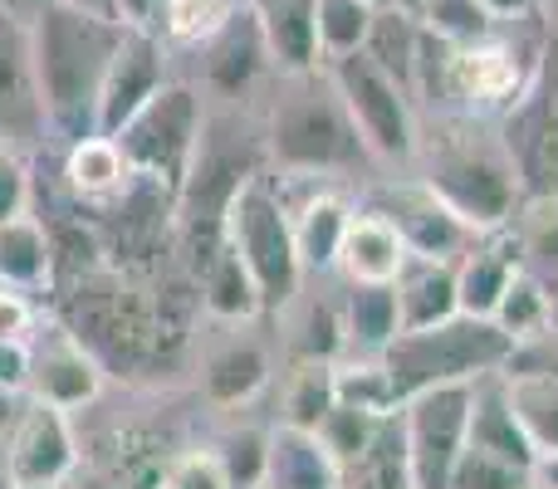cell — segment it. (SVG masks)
<instances>
[{
    "label": "cell",
    "instance_id": "25",
    "mask_svg": "<svg viewBox=\"0 0 558 489\" xmlns=\"http://www.w3.org/2000/svg\"><path fill=\"white\" fill-rule=\"evenodd\" d=\"M255 15H260L275 74H314V69H328L324 49H318L314 0H275V5L255 10Z\"/></svg>",
    "mask_w": 558,
    "mask_h": 489
},
{
    "label": "cell",
    "instance_id": "44",
    "mask_svg": "<svg viewBox=\"0 0 558 489\" xmlns=\"http://www.w3.org/2000/svg\"><path fill=\"white\" fill-rule=\"evenodd\" d=\"M485 10H490L495 20H500V25H514V20H530L534 10L544 5V0H481Z\"/></svg>",
    "mask_w": 558,
    "mask_h": 489
},
{
    "label": "cell",
    "instance_id": "38",
    "mask_svg": "<svg viewBox=\"0 0 558 489\" xmlns=\"http://www.w3.org/2000/svg\"><path fill=\"white\" fill-rule=\"evenodd\" d=\"M530 480H534V470H524V465L500 461V455H490V451H475V445H465L461 461H456V470H451V485H446V489H524Z\"/></svg>",
    "mask_w": 558,
    "mask_h": 489
},
{
    "label": "cell",
    "instance_id": "2",
    "mask_svg": "<svg viewBox=\"0 0 558 489\" xmlns=\"http://www.w3.org/2000/svg\"><path fill=\"white\" fill-rule=\"evenodd\" d=\"M265 157L284 176H343L367 162V143L353 127L343 98H338L328 69L314 74H279V94L270 103V127H265Z\"/></svg>",
    "mask_w": 558,
    "mask_h": 489
},
{
    "label": "cell",
    "instance_id": "51",
    "mask_svg": "<svg viewBox=\"0 0 558 489\" xmlns=\"http://www.w3.org/2000/svg\"><path fill=\"white\" fill-rule=\"evenodd\" d=\"M549 333L558 338V289H554V308H549Z\"/></svg>",
    "mask_w": 558,
    "mask_h": 489
},
{
    "label": "cell",
    "instance_id": "11",
    "mask_svg": "<svg viewBox=\"0 0 558 489\" xmlns=\"http://www.w3.org/2000/svg\"><path fill=\"white\" fill-rule=\"evenodd\" d=\"M167 39L157 29H123L113 59H108L104 88H98V113H94V133L113 137L157 88L167 84Z\"/></svg>",
    "mask_w": 558,
    "mask_h": 489
},
{
    "label": "cell",
    "instance_id": "42",
    "mask_svg": "<svg viewBox=\"0 0 558 489\" xmlns=\"http://www.w3.org/2000/svg\"><path fill=\"white\" fill-rule=\"evenodd\" d=\"M29 353H35V338H10L0 343V387L15 396H25L29 387Z\"/></svg>",
    "mask_w": 558,
    "mask_h": 489
},
{
    "label": "cell",
    "instance_id": "14",
    "mask_svg": "<svg viewBox=\"0 0 558 489\" xmlns=\"http://www.w3.org/2000/svg\"><path fill=\"white\" fill-rule=\"evenodd\" d=\"M98 392H104V367H98V357L84 347V338L64 333V328H54L49 338L35 333L25 396L59 406V412H78V406L98 402Z\"/></svg>",
    "mask_w": 558,
    "mask_h": 489
},
{
    "label": "cell",
    "instance_id": "20",
    "mask_svg": "<svg viewBox=\"0 0 558 489\" xmlns=\"http://www.w3.org/2000/svg\"><path fill=\"white\" fill-rule=\"evenodd\" d=\"M289 221H294V249H299V265H304V279L333 274L338 245H343L348 221H353V206L338 192H308L299 206H289Z\"/></svg>",
    "mask_w": 558,
    "mask_h": 489
},
{
    "label": "cell",
    "instance_id": "36",
    "mask_svg": "<svg viewBox=\"0 0 558 489\" xmlns=\"http://www.w3.org/2000/svg\"><path fill=\"white\" fill-rule=\"evenodd\" d=\"M270 445L275 431H260V426H235L221 441L211 445L226 465V480L231 485H265L270 480Z\"/></svg>",
    "mask_w": 558,
    "mask_h": 489
},
{
    "label": "cell",
    "instance_id": "16",
    "mask_svg": "<svg viewBox=\"0 0 558 489\" xmlns=\"http://www.w3.org/2000/svg\"><path fill=\"white\" fill-rule=\"evenodd\" d=\"M520 241H514V225H495L481 231L465 255L456 259V279H461V314H481L490 318L500 294L510 289V279L520 274Z\"/></svg>",
    "mask_w": 558,
    "mask_h": 489
},
{
    "label": "cell",
    "instance_id": "9",
    "mask_svg": "<svg viewBox=\"0 0 558 489\" xmlns=\"http://www.w3.org/2000/svg\"><path fill=\"white\" fill-rule=\"evenodd\" d=\"M471 396L475 382H451L432 387V392L407 396L402 431H407V455H412V485L416 489H446L451 470L461 461L465 441H471Z\"/></svg>",
    "mask_w": 558,
    "mask_h": 489
},
{
    "label": "cell",
    "instance_id": "29",
    "mask_svg": "<svg viewBox=\"0 0 558 489\" xmlns=\"http://www.w3.org/2000/svg\"><path fill=\"white\" fill-rule=\"evenodd\" d=\"M363 54L373 59L383 74H392L407 94L416 98V54H422V20L402 5H387L377 0V20L367 29V45Z\"/></svg>",
    "mask_w": 558,
    "mask_h": 489
},
{
    "label": "cell",
    "instance_id": "53",
    "mask_svg": "<svg viewBox=\"0 0 558 489\" xmlns=\"http://www.w3.org/2000/svg\"><path fill=\"white\" fill-rule=\"evenodd\" d=\"M524 489H554V485H544V480H539V475H534V480H530V485H524Z\"/></svg>",
    "mask_w": 558,
    "mask_h": 489
},
{
    "label": "cell",
    "instance_id": "48",
    "mask_svg": "<svg viewBox=\"0 0 558 489\" xmlns=\"http://www.w3.org/2000/svg\"><path fill=\"white\" fill-rule=\"evenodd\" d=\"M69 5H78V10H94V15H113V5H108V0H69Z\"/></svg>",
    "mask_w": 558,
    "mask_h": 489
},
{
    "label": "cell",
    "instance_id": "43",
    "mask_svg": "<svg viewBox=\"0 0 558 489\" xmlns=\"http://www.w3.org/2000/svg\"><path fill=\"white\" fill-rule=\"evenodd\" d=\"M113 5V20H123L128 29H157L167 0H108Z\"/></svg>",
    "mask_w": 558,
    "mask_h": 489
},
{
    "label": "cell",
    "instance_id": "21",
    "mask_svg": "<svg viewBox=\"0 0 558 489\" xmlns=\"http://www.w3.org/2000/svg\"><path fill=\"white\" fill-rule=\"evenodd\" d=\"M397 308H402V328L441 323V318L461 314V279H456V259L436 255H407L402 274L392 279Z\"/></svg>",
    "mask_w": 558,
    "mask_h": 489
},
{
    "label": "cell",
    "instance_id": "26",
    "mask_svg": "<svg viewBox=\"0 0 558 489\" xmlns=\"http://www.w3.org/2000/svg\"><path fill=\"white\" fill-rule=\"evenodd\" d=\"M338 406V363L328 357H294L279 387V426L314 436L324 416Z\"/></svg>",
    "mask_w": 558,
    "mask_h": 489
},
{
    "label": "cell",
    "instance_id": "4",
    "mask_svg": "<svg viewBox=\"0 0 558 489\" xmlns=\"http://www.w3.org/2000/svg\"><path fill=\"white\" fill-rule=\"evenodd\" d=\"M422 157V182L461 216L471 231L510 225L520 211V172L500 137H481L475 118H456L432 147H416Z\"/></svg>",
    "mask_w": 558,
    "mask_h": 489
},
{
    "label": "cell",
    "instance_id": "46",
    "mask_svg": "<svg viewBox=\"0 0 558 489\" xmlns=\"http://www.w3.org/2000/svg\"><path fill=\"white\" fill-rule=\"evenodd\" d=\"M0 5H5V10H15V15H35V10H45V5H54V0H0Z\"/></svg>",
    "mask_w": 558,
    "mask_h": 489
},
{
    "label": "cell",
    "instance_id": "24",
    "mask_svg": "<svg viewBox=\"0 0 558 489\" xmlns=\"http://www.w3.org/2000/svg\"><path fill=\"white\" fill-rule=\"evenodd\" d=\"M270 353L255 338H231L202 363V392L211 406H245L270 382Z\"/></svg>",
    "mask_w": 558,
    "mask_h": 489
},
{
    "label": "cell",
    "instance_id": "13",
    "mask_svg": "<svg viewBox=\"0 0 558 489\" xmlns=\"http://www.w3.org/2000/svg\"><path fill=\"white\" fill-rule=\"evenodd\" d=\"M49 133L29 59V20L0 5V147H29Z\"/></svg>",
    "mask_w": 558,
    "mask_h": 489
},
{
    "label": "cell",
    "instance_id": "6",
    "mask_svg": "<svg viewBox=\"0 0 558 489\" xmlns=\"http://www.w3.org/2000/svg\"><path fill=\"white\" fill-rule=\"evenodd\" d=\"M202 127H206V108L202 94L192 84H177L167 78L123 127H118V147H123L128 167L133 176H147V182L167 186V192H182L186 172H192V157L196 143H202Z\"/></svg>",
    "mask_w": 558,
    "mask_h": 489
},
{
    "label": "cell",
    "instance_id": "35",
    "mask_svg": "<svg viewBox=\"0 0 558 489\" xmlns=\"http://www.w3.org/2000/svg\"><path fill=\"white\" fill-rule=\"evenodd\" d=\"M416 20H422L436 39H446V45H475V39L500 35V20H495L481 0H426Z\"/></svg>",
    "mask_w": 558,
    "mask_h": 489
},
{
    "label": "cell",
    "instance_id": "7",
    "mask_svg": "<svg viewBox=\"0 0 558 489\" xmlns=\"http://www.w3.org/2000/svg\"><path fill=\"white\" fill-rule=\"evenodd\" d=\"M328 78H333L353 127L363 133L367 152H373L377 162H412L416 147H422L416 98L407 94L392 74H383L363 49L343 54V59H328Z\"/></svg>",
    "mask_w": 558,
    "mask_h": 489
},
{
    "label": "cell",
    "instance_id": "10",
    "mask_svg": "<svg viewBox=\"0 0 558 489\" xmlns=\"http://www.w3.org/2000/svg\"><path fill=\"white\" fill-rule=\"evenodd\" d=\"M78 470V441L69 412L49 402L25 396L5 431V480H35V485H64Z\"/></svg>",
    "mask_w": 558,
    "mask_h": 489
},
{
    "label": "cell",
    "instance_id": "31",
    "mask_svg": "<svg viewBox=\"0 0 558 489\" xmlns=\"http://www.w3.org/2000/svg\"><path fill=\"white\" fill-rule=\"evenodd\" d=\"M510 225H514V241H520V265L554 294L558 289V196H524Z\"/></svg>",
    "mask_w": 558,
    "mask_h": 489
},
{
    "label": "cell",
    "instance_id": "40",
    "mask_svg": "<svg viewBox=\"0 0 558 489\" xmlns=\"http://www.w3.org/2000/svg\"><path fill=\"white\" fill-rule=\"evenodd\" d=\"M29 211V167L15 147H0V221Z\"/></svg>",
    "mask_w": 558,
    "mask_h": 489
},
{
    "label": "cell",
    "instance_id": "5",
    "mask_svg": "<svg viewBox=\"0 0 558 489\" xmlns=\"http://www.w3.org/2000/svg\"><path fill=\"white\" fill-rule=\"evenodd\" d=\"M226 241L245 259L265 298V314H284L304 294V265L294 249L289 201L270 186V176H251L226 206Z\"/></svg>",
    "mask_w": 558,
    "mask_h": 489
},
{
    "label": "cell",
    "instance_id": "22",
    "mask_svg": "<svg viewBox=\"0 0 558 489\" xmlns=\"http://www.w3.org/2000/svg\"><path fill=\"white\" fill-rule=\"evenodd\" d=\"M128 182H133V167H128L118 137L84 133V137H74V143H69V152H64V186L78 196V201L108 206L113 196L128 192Z\"/></svg>",
    "mask_w": 558,
    "mask_h": 489
},
{
    "label": "cell",
    "instance_id": "30",
    "mask_svg": "<svg viewBox=\"0 0 558 489\" xmlns=\"http://www.w3.org/2000/svg\"><path fill=\"white\" fill-rule=\"evenodd\" d=\"M265 489H338V465L318 445V436L304 431H275L270 445V480Z\"/></svg>",
    "mask_w": 558,
    "mask_h": 489
},
{
    "label": "cell",
    "instance_id": "17",
    "mask_svg": "<svg viewBox=\"0 0 558 489\" xmlns=\"http://www.w3.org/2000/svg\"><path fill=\"white\" fill-rule=\"evenodd\" d=\"M407 255H412V249H407L402 231H397L383 211L367 206V211H353V221H348L333 274H343V284H392V279L402 274Z\"/></svg>",
    "mask_w": 558,
    "mask_h": 489
},
{
    "label": "cell",
    "instance_id": "18",
    "mask_svg": "<svg viewBox=\"0 0 558 489\" xmlns=\"http://www.w3.org/2000/svg\"><path fill=\"white\" fill-rule=\"evenodd\" d=\"M192 279L196 294H202V308L221 323H255L265 314L260 284H255V274L245 269V259L235 255L226 235L192 265Z\"/></svg>",
    "mask_w": 558,
    "mask_h": 489
},
{
    "label": "cell",
    "instance_id": "8",
    "mask_svg": "<svg viewBox=\"0 0 558 489\" xmlns=\"http://www.w3.org/2000/svg\"><path fill=\"white\" fill-rule=\"evenodd\" d=\"M500 143L524 196H558V45L539 54L530 88L500 118Z\"/></svg>",
    "mask_w": 558,
    "mask_h": 489
},
{
    "label": "cell",
    "instance_id": "50",
    "mask_svg": "<svg viewBox=\"0 0 558 489\" xmlns=\"http://www.w3.org/2000/svg\"><path fill=\"white\" fill-rule=\"evenodd\" d=\"M387 5H402V10H412V15H422L426 0H387Z\"/></svg>",
    "mask_w": 558,
    "mask_h": 489
},
{
    "label": "cell",
    "instance_id": "28",
    "mask_svg": "<svg viewBox=\"0 0 558 489\" xmlns=\"http://www.w3.org/2000/svg\"><path fill=\"white\" fill-rule=\"evenodd\" d=\"M49 279H54V241L45 221H35L29 211L0 221V284L35 294Z\"/></svg>",
    "mask_w": 558,
    "mask_h": 489
},
{
    "label": "cell",
    "instance_id": "33",
    "mask_svg": "<svg viewBox=\"0 0 558 489\" xmlns=\"http://www.w3.org/2000/svg\"><path fill=\"white\" fill-rule=\"evenodd\" d=\"M377 20V0H314V25H318V49L328 59L357 54L367 45V29Z\"/></svg>",
    "mask_w": 558,
    "mask_h": 489
},
{
    "label": "cell",
    "instance_id": "3",
    "mask_svg": "<svg viewBox=\"0 0 558 489\" xmlns=\"http://www.w3.org/2000/svg\"><path fill=\"white\" fill-rule=\"evenodd\" d=\"M514 353V338L505 333L495 318L481 314H451L441 323L402 328L392 343L383 347V367L392 382L397 406L416 392L451 382H481V377L500 372Z\"/></svg>",
    "mask_w": 558,
    "mask_h": 489
},
{
    "label": "cell",
    "instance_id": "37",
    "mask_svg": "<svg viewBox=\"0 0 558 489\" xmlns=\"http://www.w3.org/2000/svg\"><path fill=\"white\" fill-rule=\"evenodd\" d=\"M294 357H338L348 353V333H343V304H328V298H308L304 314L294 323Z\"/></svg>",
    "mask_w": 558,
    "mask_h": 489
},
{
    "label": "cell",
    "instance_id": "19",
    "mask_svg": "<svg viewBox=\"0 0 558 489\" xmlns=\"http://www.w3.org/2000/svg\"><path fill=\"white\" fill-rule=\"evenodd\" d=\"M475 451H490L500 455V461H514L524 465V470H539V451L530 445V436H524L520 416H514L510 406V392H505V377L490 372L475 382V396H471V441Z\"/></svg>",
    "mask_w": 558,
    "mask_h": 489
},
{
    "label": "cell",
    "instance_id": "39",
    "mask_svg": "<svg viewBox=\"0 0 558 489\" xmlns=\"http://www.w3.org/2000/svg\"><path fill=\"white\" fill-rule=\"evenodd\" d=\"M153 489H231L226 480V465L211 445H196V451H182L162 465Z\"/></svg>",
    "mask_w": 558,
    "mask_h": 489
},
{
    "label": "cell",
    "instance_id": "27",
    "mask_svg": "<svg viewBox=\"0 0 558 489\" xmlns=\"http://www.w3.org/2000/svg\"><path fill=\"white\" fill-rule=\"evenodd\" d=\"M338 304H343L348 353L383 357V347L402 333V308H397V289L392 284H348Z\"/></svg>",
    "mask_w": 558,
    "mask_h": 489
},
{
    "label": "cell",
    "instance_id": "52",
    "mask_svg": "<svg viewBox=\"0 0 558 489\" xmlns=\"http://www.w3.org/2000/svg\"><path fill=\"white\" fill-rule=\"evenodd\" d=\"M245 5H251V10H265V5H275V0H245Z\"/></svg>",
    "mask_w": 558,
    "mask_h": 489
},
{
    "label": "cell",
    "instance_id": "49",
    "mask_svg": "<svg viewBox=\"0 0 558 489\" xmlns=\"http://www.w3.org/2000/svg\"><path fill=\"white\" fill-rule=\"evenodd\" d=\"M5 489H64V485H35V480H5Z\"/></svg>",
    "mask_w": 558,
    "mask_h": 489
},
{
    "label": "cell",
    "instance_id": "54",
    "mask_svg": "<svg viewBox=\"0 0 558 489\" xmlns=\"http://www.w3.org/2000/svg\"><path fill=\"white\" fill-rule=\"evenodd\" d=\"M231 489H265V485H231Z\"/></svg>",
    "mask_w": 558,
    "mask_h": 489
},
{
    "label": "cell",
    "instance_id": "45",
    "mask_svg": "<svg viewBox=\"0 0 558 489\" xmlns=\"http://www.w3.org/2000/svg\"><path fill=\"white\" fill-rule=\"evenodd\" d=\"M15 412H20V396L0 387V441H5V431H10V421H15Z\"/></svg>",
    "mask_w": 558,
    "mask_h": 489
},
{
    "label": "cell",
    "instance_id": "47",
    "mask_svg": "<svg viewBox=\"0 0 558 489\" xmlns=\"http://www.w3.org/2000/svg\"><path fill=\"white\" fill-rule=\"evenodd\" d=\"M534 475H539L544 485H554V489H558V455H549V461H539V470H534Z\"/></svg>",
    "mask_w": 558,
    "mask_h": 489
},
{
    "label": "cell",
    "instance_id": "34",
    "mask_svg": "<svg viewBox=\"0 0 558 489\" xmlns=\"http://www.w3.org/2000/svg\"><path fill=\"white\" fill-rule=\"evenodd\" d=\"M235 10H241V0H167L162 20H157V35H162L167 45L202 49Z\"/></svg>",
    "mask_w": 558,
    "mask_h": 489
},
{
    "label": "cell",
    "instance_id": "41",
    "mask_svg": "<svg viewBox=\"0 0 558 489\" xmlns=\"http://www.w3.org/2000/svg\"><path fill=\"white\" fill-rule=\"evenodd\" d=\"M10 338H35V304L25 298V289L0 284V343Z\"/></svg>",
    "mask_w": 558,
    "mask_h": 489
},
{
    "label": "cell",
    "instance_id": "15",
    "mask_svg": "<svg viewBox=\"0 0 558 489\" xmlns=\"http://www.w3.org/2000/svg\"><path fill=\"white\" fill-rule=\"evenodd\" d=\"M270 69H275V59H270V45H265L260 15L241 0V10L202 45V78L211 94L245 98Z\"/></svg>",
    "mask_w": 558,
    "mask_h": 489
},
{
    "label": "cell",
    "instance_id": "12",
    "mask_svg": "<svg viewBox=\"0 0 558 489\" xmlns=\"http://www.w3.org/2000/svg\"><path fill=\"white\" fill-rule=\"evenodd\" d=\"M373 211H383L387 221L402 231V241L412 255H436V259H461L465 245L481 231L461 221L432 186L416 176V182H387L383 192L373 196Z\"/></svg>",
    "mask_w": 558,
    "mask_h": 489
},
{
    "label": "cell",
    "instance_id": "1",
    "mask_svg": "<svg viewBox=\"0 0 558 489\" xmlns=\"http://www.w3.org/2000/svg\"><path fill=\"white\" fill-rule=\"evenodd\" d=\"M123 29V20L78 10L69 0H54V5L29 15V59H35V84L49 133L69 137V143L94 133L98 88H104L108 59H113Z\"/></svg>",
    "mask_w": 558,
    "mask_h": 489
},
{
    "label": "cell",
    "instance_id": "32",
    "mask_svg": "<svg viewBox=\"0 0 558 489\" xmlns=\"http://www.w3.org/2000/svg\"><path fill=\"white\" fill-rule=\"evenodd\" d=\"M549 308H554V294L530 269H520V274L510 279V289L500 294L490 318L514 338V347H520V343H534V338H549Z\"/></svg>",
    "mask_w": 558,
    "mask_h": 489
},
{
    "label": "cell",
    "instance_id": "23",
    "mask_svg": "<svg viewBox=\"0 0 558 489\" xmlns=\"http://www.w3.org/2000/svg\"><path fill=\"white\" fill-rule=\"evenodd\" d=\"M338 489H416L412 455H407L402 412H387L367 445L348 465H338Z\"/></svg>",
    "mask_w": 558,
    "mask_h": 489
}]
</instances>
